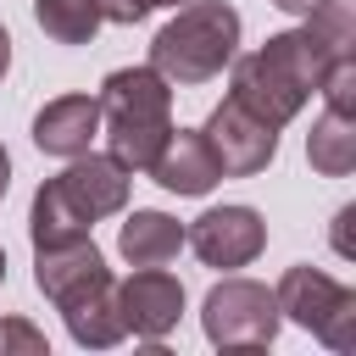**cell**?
<instances>
[{
    "label": "cell",
    "mask_w": 356,
    "mask_h": 356,
    "mask_svg": "<svg viewBox=\"0 0 356 356\" xmlns=\"http://www.w3.org/2000/svg\"><path fill=\"white\" fill-rule=\"evenodd\" d=\"M350 44H356V17H350V0H323L317 11H306V22L300 28H289V33H273L261 50H250V56H234L228 67H234V100L250 111V117H261L267 128H284L306 100H312V89L323 83V72L339 61V56H350Z\"/></svg>",
    "instance_id": "1"
},
{
    "label": "cell",
    "mask_w": 356,
    "mask_h": 356,
    "mask_svg": "<svg viewBox=\"0 0 356 356\" xmlns=\"http://www.w3.org/2000/svg\"><path fill=\"white\" fill-rule=\"evenodd\" d=\"M234 56H239V11L222 0H184L178 17L150 39V67L178 89L211 83Z\"/></svg>",
    "instance_id": "2"
},
{
    "label": "cell",
    "mask_w": 356,
    "mask_h": 356,
    "mask_svg": "<svg viewBox=\"0 0 356 356\" xmlns=\"http://www.w3.org/2000/svg\"><path fill=\"white\" fill-rule=\"evenodd\" d=\"M273 300H278V312L289 323L312 328L328 350H356V295L339 278H328L317 267H289L278 278Z\"/></svg>",
    "instance_id": "3"
},
{
    "label": "cell",
    "mask_w": 356,
    "mask_h": 356,
    "mask_svg": "<svg viewBox=\"0 0 356 356\" xmlns=\"http://www.w3.org/2000/svg\"><path fill=\"white\" fill-rule=\"evenodd\" d=\"M200 323H206V339L222 345V350H261V345L278 339L284 312H278V300H273L267 284H256V278H222V284H211V295L200 306Z\"/></svg>",
    "instance_id": "4"
},
{
    "label": "cell",
    "mask_w": 356,
    "mask_h": 356,
    "mask_svg": "<svg viewBox=\"0 0 356 356\" xmlns=\"http://www.w3.org/2000/svg\"><path fill=\"white\" fill-rule=\"evenodd\" d=\"M200 134H206V145H211V156H217V167L228 178H250V172H261L278 156V128H267L261 117H250L234 95L206 117Z\"/></svg>",
    "instance_id": "5"
},
{
    "label": "cell",
    "mask_w": 356,
    "mask_h": 356,
    "mask_svg": "<svg viewBox=\"0 0 356 356\" xmlns=\"http://www.w3.org/2000/svg\"><path fill=\"white\" fill-rule=\"evenodd\" d=\"M184 245H189L206 267H245V261L261 256L267 222H261V211H250V206H211V211H200V217L184 228Z\"/></svg>",
    "instance_id": "6"
},
{
    "label": "cell",
    "mask_w": 356,
    "mask_h": 356,
    "mask_svg": "<svg viewBox=\"0 0 356 356\" xmlns=\"http://www.w3.org/2000/svg\"><path fill=\"white\" fill-rule=\"evenodd\" d=\"M117 306H122V323L128 334L139 339H167L184 317V284L161 267H139L134 278L117 284Z\"/></svg>",
    "instance_id": "7"
},
{
    "label": "cell",
    "mask_w": 356,
    "mask_h": 356,
    "mask_svg": "<svg viewBox=\"0 0 356 356\" xmlns=\"http://www.w3.org/2000/svg\"><path fill=\"white\" fill-rule=\"evenodd\" d=\"M106 278H111L106 273V256L95 250L89 234L83 239H67V245H39L33 250V284L56 306L72 300V295H83V289H95V284H106Z\"/></svg>",
    "instance_id": "8"
},
{
    "label": "cell",
    "mask_w": 356,
    "mask_h": 356,
    "mask_svg": "<svg viewBox=\"0 0 356 356\" xmlns=\"http://www.w3.org/2000/svg\"><path fill=\"white\" fill-rule=\"evenodd\" d=\"M150 178L167 195H211V184L222 178V167H217V156H211V145H206L200 128H172L167 145H161V156L150 161Z\"/></svg>",
    "instance_id": "9"
},
{
    "label": "cell",
    "mask_w": 356,
    "mask_h": 356,
    "mask_svg": "<svg viewBox=\"0 0 356 356\" xmlns=\"http://www.w3.org/2000/svg\"><path fill=\"white\" fill-rule=\"evenodd\" d=\"M56 184L67 189V200H72L89 222L117 217V211L128 206V167H117L111 156H95V150L72 156V167H67Z\"/></svg>",
    "instance_id": "10"
},
{
    "label": "cell",
    "mask_w": 356,
    "mask_h": 356,
    "mask_svg": "<svg viewBox=\"0 0 356 356\" xmlns=\"http://www.w3.org/2000/svg\"><path fill=\"white\" fill-rule=\"evenodd\" d=\"M95 134H100V100L95 95H61V100L39 106V117H33V145L44 156H61V161L83 156Z\"/></svg>",
    "instance_id": "11"
},
{
    "label": "cell",
    "mask_w": 356,
    "mask_h": 356,
    "mask_svg": "<svg viewBox=\"0 0 356 356\" xmlns=\"http://www.w3.org/2000/svg\"><path fill=\"white\" fill-rule=\"evenodd\" d=\"M61 317H67V334H72L83 350H111V345L128 334L111 278L95 284V289H83V295H72V300H61Z\"/></svg>",
    "instance_id": "12"
},
{
    "label": "cell",
    "mask_w": 356,
    "mask_h": 356,
    "mask_svg": "<svg viewBox=\"0 0 356 356\" xmlns=\"http://www.w3.org/2000/svg\"><path fill=\"white\" fill-rule=\"evenodd\" d=\"M117 250L128 267H167L184 250V222L167 211H134L117 234Z\"/></svg>",
    "instance_id": "13"
},
{
    "label": "cell",
    "mask_w": 356,
    "mask_h": 356,
    "mask_svg": "<svg viewBox=\"0 0 356 356\" xmlns=\"http://www.w3.org/2000/svg\"><path fill=\"white\" fill-rule=\"evenodd\" d=\"M106 128V156L128 172H150V161L161 156L167 134H172V117H100Z\"/></svg>",
    "instance_id": "14"
},
{
    "label": "cell",
    "mask_w": 356,
    "mask_h": 356,
    "mask_svg": "<svg viewBox=\"0 0 356 356\" xmlns=\"http://www.w3.org/2000/svg\"><path fill=\"white\" fill-rule=\"evenodd\" d=\"M306 161L323 178H345L356 172V117L350 111H323L306 134Z\"/></svg>",
    "instance_id": "15"
},
{
    "label": "cell",
    "mask_w": 356,
    "mask_h": 356,
    "mask_svg": "<svg viewBox=\"0 0 356 356\" xmlns=\"http://www.w3.org/2000/svg\"><path fill=\"white\" fill-rule=\"evenodd\" d=\"M95 222L67 200V189L50 178V184H39V195H33V211H28V239H33V250L39 245H67V239H83Z\"/></svg>",
    "instance_id": "16"
},
{
    "label": "cell",
    "mask_w": 356,
    "mask_h": 356,
    "mask_svg": "<svg viewBox=\"0 0 356 356\" xmlns=\"http://www.w3.org/2000/svg\"><path fill=\"white\" fill-rule=\"evenodd\" d=\"M33 17L56 44H89L95 28H100L95 0H33Z\"/></svg>",
    "instance_id": "17"
},
{
    "label": "cell",
    "mask_w": 356,
    "mask_h": 356,
    "mask_svg": "<svg viewBox=\"0 0 356 356\" xmlns=\"http://www.w3.org/2000/svg\"><path fill=\"white\" fill-rule=\"evenodd\" d=\"M317 95L328 100V111H350V117H356V56H339V61L323 72Z\"/></svg>",
    "instance_id": "18"
},
{
    "label": "cell",
    "mask_w": 356,
    "mask_h": 356,
    "mask_svg": "<svg viewBox=\"0 0 356 356\" xmlns=\"http://www.w3.org/2000/svg\"><path fill=\"white\" fill-rule=\"evenodd\" d=\"M50 345H44V334L33 328V323H22V317H6L0 323V356H44Z\"/></svg>",
    "instance_id": "19"
},
{
    "label": "cell",
    "mask_w": 356,
    "mask_h": 356,
    "mask_svg": "<svg viewBox=\"0 0 356 356\" xmlns=\"http://www.w3.org/2000/svg\"><path fill=\"white\" fill-rule=\"evenodd\" d=\"M95 11H100V22H145L150 11H156V0H95Z\"/></svg>",
    "instance_id": "20"
},
{
    "label": "cell",
    "mask_w": 356,
    "mask_h": 356,
    "mask_svg": "<svg viewBox=\"0 0 356 356\" xmlns=\"http://www.w3.org/2000/svg\"><path fill=\"white\" fill-rule=\"evenodd\" d=\"M350 222H356V206H339V217H334V250L339 256H350Z\"/></svg>",
    "instance_id": "21"
},
{
    "label": "cell",
    "mask_w": 356,
    "mask_h": 356,
    "mask_svg": "<svg viewBox=\"0 0 356 356\" xmlns=\"http://www.w3.org/2000/svg\"><path fill=\"white\" fill-rule=\"evenodd\" d=\"M273 6H278V11H289V17H306V11H317L323 0H273Z\"/></svg>",
    "instance_id": "22"
},
{
    "label": "cell",
    "mask_w": 356,
    "mask_h": 356,
    "mask_svg": "<svg viewBox=\"0 0 356 356\" xmlns=\"http://www.w3.org/2000/svg\"><path fill=\"white\" fill-rule=\"evenodd\" d=\"M6 67H11V33L0 28V78H6Z\"/></svg>",
    "instance_id": "23"
},
{
    "label": "cell",
    "mask_w": 356,
    "mask_h": 356,
    "mask_svg": "<svg viewBox=\"0 0 356 356\" xmlns=\"http://www.w3.org/2000/svg\"><path fill=\"white\" fill-rule=\"evenodd\" d=\"M11 189V156H6V145H0V195Z\"/></svg>",
    "instance_id": "24"
},
{
    "label": "cell",
    "mask_w": 356,
    "mask_h": 356,
    "mask_svg": "<svg viewBox=\"0 0 356 356\" xmlns=\"http://www.w3.org/2000/svg\"><path fill=\"white\" fill-rule=\"evenodd\" d=\"M0 284H6V250H0Z\"/></svg>",
    "instance_id": "25"
},
{
    "label": "cell",
    "mask_w": 356,
    "mask_h": 356,
    "mask_svg": "<svg viewBox=\"0 0 356 356\" xmlns=\"http://www.w3.org/2000/svg\"><path fill=\"white\" fill-rule=\"evenodd\" d=\"M156 6H178V0H156Z\"/></svg>",
    "instance_id": "26"
}]
</instances>
